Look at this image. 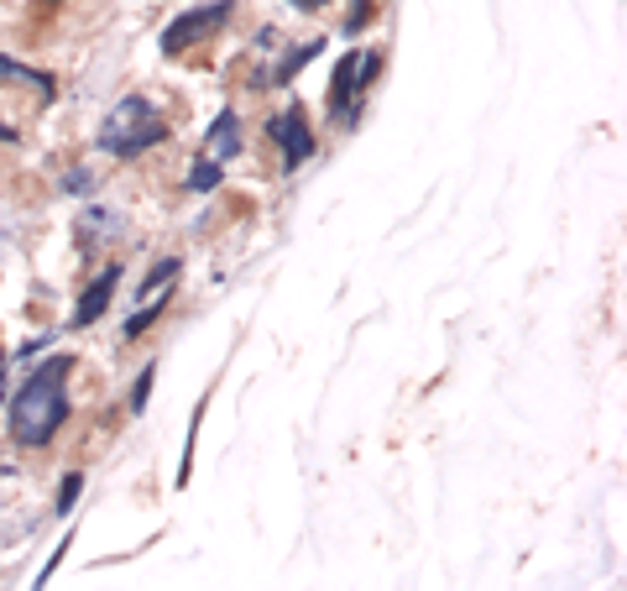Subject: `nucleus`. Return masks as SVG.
Wrapping results in <instances>:
<instances>
[{"label": "nucleus", "mask_w": 627, "mask_h": 591, "mask_svg": "<svg viewBox=\"0 0 627 591\" xmlns=\"http://www.w3.org/2000/svg\"><path fill=\"white\" fill-rule=\"evenodd\" d=\"M68 372H74V356H48L27 382H21V393L11 398L16 445L42 450V445L58 440V429L68 424Z\"/></svg>", "instance_id": "1"}, {"label": "nucleus", "mask_w": 627, "mask_h": 591, "mask_svg": "<svg viewBox=\"0 0 627 591\" xmlns=\"http://www.w3.org/2000/svg\"><path fill=\"white\" fill-rule=\"evenodd\" d=\"M168 299H173V293H157L152 304H142V309H136L131 320L121 325V335H126V340H142V330H152V325L162 320V314H168Z\"/></svg>", "instance_id": "8"}, {"label": "nucleus", "mask_w": 627, "mask_h": 591, "mask_svg": "<svg viewBox=\"0 0 627 591\" xmlns=\"http://www.w3.org/2000/svg\"><path fill=\"white\" fill-rule=\"evenodd\" d=\"M204 408H209V393L199 398V408H194V424H189V440H183V461H178V487H189V476H194V445H199V424H204Z\"/></svg>", "instance_id": "10"}, {"label": "nucleus", "mask_w": 627, "mask_h": 591, "mask_svg": "<svg viewBox=\"0 0 627 591\" xmlns=\"http://www.w3.org/2000/svg\"><path fill=\"white\" fill-rule=\"evenodd\" d=\"M0 142H16V131H11V126H0Z\"/></svg>", "instance_id": "17"}, {"label": "nucleus", "mask_w": 627, "mask_h": 591, "mask_svg": "<svg viewBox=\"0 0 627 591\" xmlns=\"http://www.w3.org/2000/svg\"><path fill=\"white\" fill-rule=\"evenodd\" d=\"M220 178H225V173H220L215 163H204V157H199V163L189 168V189H194V194H215V189H220Z\"/></svg>", "instance_id": "12"}, {"label": "nucleus", "mask_w": 627, "mask_h": 591, "mask_svg": "<svg viewBox=\"0 0 627 591\" xmlns=\"http://www.w3.org/2000/svg\"><path fill=\"white\" fill-rule=\"evenodd\" d=\"M0 74H11V79H27V84H37L42 95L53 100V79H48V74H32V68H21V63H11L6 53H0Z\"/></svg>", "instance_id": "14"}, {"label": "nucleus", "mask_w": 627, "mask_h": 591, "mask_svg": "<svg viewBox=\"0 0 627 591\" xmlns=\"http://www.w3.org/2000/svg\"><path fill=\"white\" fill-rule=\"evenodd\" d=\"M152 377H157V367L147 361V372L136 377V388H131V414H142V408H147V398H152Z\"/></svg>", "instance_id": "15"}, {"label": "nucleus", "mask_w": 627, "mask_h": 591, "mask_svg": "<svg viewBox=\"0 0 627 591\" xmlns=\"http://www.w3.org/2000/svg\"><path fill=\"white\" fill-rule=\"evenodd\" d=\"M37 6H58V0H37Z\"/></svg>", "instance_id": "18"}, {"label": "nucleus", "mask_w": 627, "mask_h": 591, "mask_svg": "<svg viewBox=\"0 0 627 591\" xmlns=\"http://www.w3.org/2000/svg\"><path fill=\"white\" fill-rule=\"evenodd\" d=\"M0 377H6V356H0Z\"/></svg>", "instance_id": "19"}, {"label": "nucleus", "mask_w": 627, "mask_h": 591, "mask_svg": "<svg viewBox=\"0 0 627 591\" xmlns=\"http://www.w3.org/2000/svg\"><path fill=\"white\" fill-rule=\"evenodd\" d=\"M95 142H100V152L131 163V157H142L147 147L168 142V121H162L157 110L147 105V95H126V100L100 121V136H95Z\"/></svg>", "instance_id": "2"}, {"label": "nucleus", "mask_w": 627, "mask_h": 591, "mask_svg": "<svg viewBox=\"0 0 627 591\" xmlns=\"http://www.w3.org/2000/svg\"><path fill=\"white\" fill-rule=\"evenodd\" d=\"M267 142L283 152V173H298L314 157V131H309V110L304 105H288L283 116L267 121Z\"/></svg>", "instance_id": "5"}, {"label": "nucleus", "mask_w": 627, "mask_h": 591, "mask_svg": "<svg viewBox=\"0 0 627 591\" xmlns=\"http://www.w3.org/2000/svg\"><path fill=\"white\" fill-rule=\"evenodd\" d=\"M115 283H121V262H110V267L100 272V278L84 288V299H79V309H74V330H89V325H95L100 314L110 309V293H115Z\"/></svg>", "instance_id": "6"}, {"label": "nucleus", "mask_w": 627, "mask_h": 591, "mask_svg": "<svg viewBox=\"0 0 627 591\" xmlns=\"http://www.w3.org/2000/svg\"><path fill=\"white\" fill-rule=\"evenodd\" d=\"M230 11H236V0H209V6H189L178 21H168L162 27V53L168 58H183L189 48H199V42H209L225 21H230Z\"/></svg>", "instance_id": "4"}, {"label": "nucleus", "mask_w": 627, "mask_h": 591, "mask_svg": "<svg viewBox=\"0 0 627 591\" xmlns=\"http://www.w3.org/2000/svg\"><path fill=\"white\" fill-rule=\"evenodd\" d=\"M178 267H183L178 257H162V262L147 272V278H142V299H157V288H162V283H173V278H178Z\"/></svg>", "instance_id": "11"}, {"label": "nucleus", "mask_w": 627, "mask_h": 591, "mask_svg": "<svg viewBox=\"0 0 627 591\" xmlns=\"http://www.w3.org/2000/svg\"><path fill=\"white\" fill-rule=\"evenodd\" d=\"M241 152V121H236V110H220L215 116V126H209V142H204V163H215V168H225L230 157Z\"/></svg>", "instance_id": "7"}, {"label": "nucleus", "mask_w": 627, "mask_h": 591, "mask_svg": "<svg viewBox=\"0 0 627 591\" xmlns=\"http://www.w3.org/2000/svg\"><path fill=\"white\" fill-rule=\"evenodd\" d=\"M79 492H84V471H68L63 487H58V518H68L79 508Z\"/></svg>", "instance_id": "13"}, {"label": "nucleus", "mask_w": 627, "mask_h": 591, "mask_svg": "<svg viewBox=\"0 0 627 591\" xmlns=\"http://www.w3.org/2000/svg\"><path fill=\"white\" fill-rule=\"evenodd\" d=\"M382 74V53L377 48H356V53H345L335 63V74H330V95H324V110H330V121L335 126H351L361 116V95H366V84Z\"/></svg>", "instance_id": "3"}, {"label": "nucleus", "mask_w": 627, "mask_h": 591, "mask_svg": "<svg viewBox=\"0 0 627 591\" xmlns=\"http://www.w3.org/2000/svg\"><path fill=\"white\" fill-rule=\"evenodd\" d=\"M288 6H298V11H319V6H330V0H288Z\"/></svg>", "instance_id": "16"}, {"label": "nucleus", "mask_w": 627, "mask_h": 591, "mask_svg": "<svg viewBox=\"0 0 627 591\" xmlns=\"http://www.w3.org/2000/svg\"><path fill=\"white\" fill-rule=\"evenodd\" d=\"M319 53H324V37H314V42H298V48L283 58V68L272 74V84H293V74H298V68H304V63H314Z\"/></svg>", "instance_id": "9"}]
</instances>
